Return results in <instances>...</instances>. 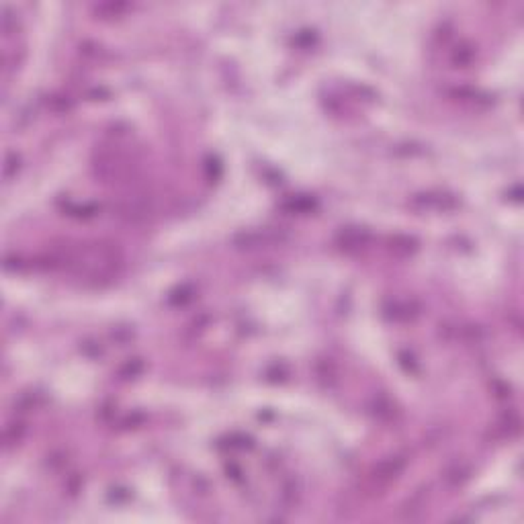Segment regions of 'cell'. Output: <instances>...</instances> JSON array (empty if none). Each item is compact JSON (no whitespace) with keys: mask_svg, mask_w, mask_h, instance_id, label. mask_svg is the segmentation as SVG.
Wrapping results in <instances>:
<instances>
[{"mask_svg":"<svg viewBox=\"0 0 524 524\" xmlns=\"http://www.w3.org/2000/svg\"><path fill=\"white\" fill-rule=\"evenodd\" d=\"M420 303L414 299H395L385 305V315L393 322H412L420 315Z\"/></svg>","mask_w":524,"mask_h":524,"instance_id":"7","label":"cell"},{"mask_svg":"<svg viewBox=\"0 0 524 524\" xmlns=\"http://www.w3.org/2000/svg\"><path fill=\"white\" fill-rule=\"evenodd\" d=\"M406 467H408V457H404V455H392V457L381 459L362 477V481L355 491V498L357 500L381 498L402 477Z\"/></svg>","mask_w":524,"mask_h":524,"instance_id":"3","label":"cell"},{"mask_svg":"<svg viewBox=\"0 0 524 524\" xmlns=\"http://www.w3.org/2000/svg\"><path fill=\"white\" fill-rule=\"evenodd\" d=\"M281 242V234L271 231V229H262V231H240L238 236H234V246L242 248V250H256V248H264V246Z\"/></svg>","mask_w":524,"mask_h":524,"instance_id":"6","label":"cell"},{"mask_svg":"<svg viewBox=\"0 0 524 524\" xmlns=\"http://www.w3.org/2000/svg\"><path fill=\"white\" fill-rule=\"evenodd\" d=\"M19 166H21V158L16 156L15 152H9L6 154V162H4V180H11L13 177H16Z\"/></svg>","mask_w":524,"mask_h":524,"instance_id":"14","label":"cell"},{"mask_svg":"<svg viewBox=\"0 0 524 524\" xmlns=\"http://www.w3.org/2000/svg\"><path fill=\"white\" fill-rule=\"evenodd\" d=\"M313 199H305V197H297V199H291L285 207L291 209V211H310L313 209Z\"/></svg>","mask_w":524,"mask_h":524,"instance_id":"15","label":"cell"},{"mask_svg":"<svg viewBox=\"0 0 524 524\" xmlns=\"http://www.w3.org/2000/svg\"><path fill=\"white\" fill-rule=\"evenodd\" d=\"M412 205L420 211H453L457 207V199L446 193H422L412 199Z\"/></svg>","mask_w":524,"mask_h":524,"instance_id":"5","label":"cell"},{"mask_svg":"<svg viewBox=\"0 0 524 524\" xmlns=\"http://www.w3.org/2000/svg\"><path fill=\"white\" fill-rule=\"evenodd\" d=\"M471 477V465L467 463V461H453V463H449L446 465V469H444V473H442V479L446 481V486H451V488H459V486H463L467 479Z\"/></svg>","mask_w":524,"mask_h":524,"instance_id":"9","label":"cell"},{"mask_svg":"<svg viewBox=\"0 0 524 524\" xmlns=\"http://www.w3.org/2000/svg\"><path fill=\"white\" fill-rule=\"evenodd\" d=\"M162 209V199L160 195L137 187H131L125 195L115 199L113 215L130 226H142L147 224L152 217H156Z\"/></svg>","mask_w":524,"mask_h":524,"instance_id":"2","label":"cell"},{"mask_svg":"<svg viewBox=\"0 0 524 524\" xmlns=\"http://www.w3.org/2000/svg\"><path fill=\"white\" fill-rule=\"evenodd\" d=\"M371 240H373L371 231L367 228H360V226L342 228L336 236V244L340 246L344 252H360L371 244Z\"/></svg>","mask_w":524,"mask_h":524,"instance_id":"4","label":"cell"},{"mask_svg":"<svg viewBox=\"0 0 524 524\" xmlns=\"http://www.w3.org/2000/svg\"><path fill=\"white\" fill-rule=\"evenodd\" d=\"M93 174L100 182L107 184H119V187H137L140 184V162L125 146L109 142L95 150L93 156Z\"/></svg>","mask_w":524,"mask_h":524,"instance_id":"1","label":"cell"},{"mask_svg":"<svg viewBox=\"0 0 524 524\" xmlns=\"http://www.w3.org/2000/svg\"><path fill=\"white\" fill-rule=\"evenodd\" d=\"M428 502H430V488H420L404 502V506L399 508V516L404 520H416L426 512Z\"/></svg>","mask_w":524,"mask_h":524,"instance_id":"8","label":"cell"},{"mask_svg":"<svg viewBox=\"0 0 524 524\" xmlns=\"http://www.w3.org/2000/svg\"><path fill=\"white\" fill-rule=\"evenodd\" d=\"M127 9H130V4H125V2H103V4L95 6V13L103 16H117L125 13Z\"/></svg>","mask_w":524,"mask_h":524,"instance_id":"13","label":"cell"},{"mask_svg":"<svg viewBox=\"0 0 524 524\" xmlns=\"http://www.w3.org/2000/svg\"><path fill=\"white\" fill-rule=\"evenodd\" d=\"M27 434V424L23 420H13L4 426V432H2V444L4 449H13L19 442L25 439Z\"/></svg>","mask_w":524,"mask_h":524,"instance_id":"10","label":"cell"},{"mask_svg":"<svg viewBox=\"0 0 524 524\" xmlns=\"http://www.w3.org/2000/svg\"><path fill=\"white\" fill-rule=\"evenodd\" d=\"M416 248H418V242L414 238H409V236L397 234V236L389 238V250L395 256H409V254L416 252Z\"/></svg>","mask_w":524,"mask_h":524,"instance_id":"11","label":"cell"},{"mask_svg":"<svg viewBox=\"0 0 524 524\" xmlns=\"http://www.w3.org/2000/svg\"><path fill=\"white\" fill-rule=\"evenodd\" d=\"M473 60H475V48L471 43H467V41L459 43L457 48L453 49V53H451V62L457 66V68H467V66H471Z\"/></svg>","mask_w":524,"mask_h":524,"instance_id":"12","label":"cell"},{"mask_svg":"<svg viewBox=\"0 0 524 524\" xmlns=\"http://www.w3.org/2000/svg\"><path fill=\"white\" fill-rule=\"evenodd\" d=\"M2 29L4 35H13L16 31V15H13L11 9H4V16H2Z\"/></svg>","mask_w":524,"mask_h":524,"instance_id":"16","label":"cell"}]
</instances>
